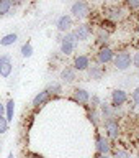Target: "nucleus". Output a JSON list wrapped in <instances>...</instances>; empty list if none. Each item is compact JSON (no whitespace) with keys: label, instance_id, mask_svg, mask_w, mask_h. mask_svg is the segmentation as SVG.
<instances>
[{"label":"nucleus","instance_id":"obj_21","mask_svg":"<svg viewBox=\"0 0 139 158\" xmlns=\"http://www.w3.org/2000/svg\"><path fill=\"white\" fill-rule=\"evenodd\" d=\"M59 44H61V51L59 53H61L62 56H71V54L75 51V48H77L75 43H69V41H61Z\"/></svg>","mask_w":139,"mask_h":158},{"label":"nucleus","instance_id":"obj_4","mask_svg":"<svg viewBox=\"0 0 139 158\" xmlns=\"http://www.w3.org/2000/svg\"><path fill=\"white\" fill-rule=\"evenodd\" d=\"M95 150H97V155L110 156V153H111V142L108 140L105 135L97 133V137H95Z\"/></svg>","mask_w":139,"mask_h":158},{"label":"nucleus","instance_id":"obj_34","mask_svg":"<svg viewBox=\"0 0 139 158\" xmlns=\"http://www.w3.org/2000/svg\"><path fill=\"white\" fill-rule=\"evenodd\" d=\"M7 158H15V155H13V152H10V153H8V156H7Z\"/></svg>","mask_w":139,"mask_h":158},{"label":"nucleus","instance_id":"obj_14","mask_svg":"<svg viewBox=\"0 0 139 158\" xmlns=\"http://www.w3.org/2000/svg\"><path fill=\"white\" fill-rule=\"evenodd\" d=\"M87 76L90 81H100V79L105 76V68L100 66V64H90V68L87 69Z\"/></svg>","mask_w":139,"mask_h":158},{"label":"nucleus","instance_id":"obj_18","mask_svg":"<svg viewBox=\"0 0 139 158\" xmlns=\"http://www.w3.org/2000/svg\"><path fill=\"white\" fill-rule=\"evenodd\" d=\"M87 118L90 120V123H92L93 127H98V125H100V123L103 122L102 117H100V112H98V109H90V107H88Z\"/></svg>","mask_w":139,"mask_h":158},{"label":"nucleus","instance_id":"obj_3","mask_svg":"<svg viewBox=\"0 0 139 158\" xmlns=\"http://www.w3.org/2000/svg\"><path fill=\"white\" fill-rule=\"evenodd\" d=\"M71 17L79 20V22H83L90 17V5L87 2H75L72 3L71 7Z\"/></svg>","mask_w":139,"mask_h":158},{"label":"nucleus","instance_id":"obj_28","mask_svg":"<svg viewBox=\"0 0 139 158\" xmlns=\"http://www.w3.org/2000/svg\"><path fill=\"white\" fill-rule=\"evenodd\" d=\"M8 120L5 117H0V135H3V133L8 132Z\"/></svg>","mask_w":139,"mask_h":158},{"label":"nucleus","instance_id":"obj_35","mask_svg":"<svg viewBox=\"0 0 139 158\" xmlns=\"http://www.w3.org/2000/svg\"><path fill=\"white\" fill-rule=\"evenodd\" d=\"M136 158H139V153H137V155H136Z\"/></svg>","mask_w":139,"mask_h":158},{"label":"nucleus","instance_id":"obj_16","mask_svg":"<svg viewBox=\"0 0 139 158\" xmlns=\"http://www.w3.org/2000/svg\"><path fill=\"white\" fill-rule=\"evenodd\" d=\"M98 112H100L102 120H106V118L115 117V109H113V107H111V104H108L106 101H105V102H102V106L98 107Z\"/></svg>","mask_w":139,"mask_h":158},{"label":"nucleus","instance_id":"obj_31","mask_svg":"<svg viewBox=\"0 0 139 158\" xmlns=\"http://www.w3.org/2000/svg\"><path fill=\"white\" fill-rule=\"evenodd\" d=\"M133 66H134L136 69H139V49L133 54Z\"/></svg>","mask_w":139,"mask_h":158},{"label":"nucleus","instance_id":"obj_1","mask_svg":"<svg viewBox=\"0 0 139 158\" xmlns=\"http://www.w3.org/2000/svg\"><path fill=\"white\" fill-rule=\"evenodd\" d=\"M113 64H115V69H118V71H126V69L133 66V54L126 51V49H121V51L115 53Z\"/></svg>","mask_w":139,"mask_h":158},{"label":"nucleus","instance_id":"obj_29","mask_svg":"<svg viewBox=\"0 0 139 158\" xmlns=\"http://www.w3.org/2000/svg\"><path fill=\"white\" fill-rule=\"evenodd\" d=\"M131 101L134 106H139V87H136L134 91L131 92Z\"/></svg>","mask_w":139,"mask_h":158},{"label":"nucleus","instance_id":"obj_23","mask_svg":"<svg viewBox=\"0 0 139 158\" xmlns=\"http://www.w3.org/2000/svg\"><path fill=\"white\" fill-rule=\"evenodd\" d=\"M13 10L12 0H0V17H5Z\"/></svg>","mask_w":139,"mask_h":158},{"label":"nucleus","instance_id":"obj_6","mask_svg":"<svg viewBox=\"0 0 139 158\" xmlns=\"http://www.w3.org/2000/svg\"><path fill=\"white\" fill-rule=\"evenodd\" d=\"M105 17H106V20H110L111 23L121 22V20L126 17V10L121 8V7H118V5H113V7L105 10Z\"/></svg>","mask_w":139,"mask_h":158},{"label":"nucleus","instance_id":"obj_2","mask_svg":"<svg viewBox=\"0 0 139 158\" xmlns=\"http://www.w3.org/2000/svg\"><path fill=\"white\" fill-rule=\"evenodd\" d=\"M103 128H105V133H106V138L108 140H116L121 133V127H120V122H118L116 117H111V118H106V120L102 122Z\"/></svg>","mask_w":139,"mask_h":158},{"label":"nucleus","instance_id":"obj_10","mask_svg":"<svg viewBox=\"0 0 139 158\" xmlns=\"http://www.w3.org/2000/svg\"><path fill=\"white\" fill-rule=\"evenodd\" d=\"M128 102V94L123 89H115L111 92V107L113 109H121Z\"/></svg>","mask_w":139,"mask_h":158},{"label":"nucleus","instance_id":"obj_8","mask_svg":"<svg viewBox=\"0 0 139 158\" xmlns=\"http://www.w3.org/2000/svg\"><path fill=\"white\" fill-rule=\"evenodd\" d=\"M71 99L74 102L80 104V106H88V101H90V92L83 87H75L71 94Z\"/></svg>","mask_w":139,"mask_h":158},{"label":"nucleus","instance_id":"obj_19","mask_svg":"<svg viewBox=\"0 0 139 158\" xmlns=\"http://www.w3.org/2000/svg\"><path fill=\"white\" fill-rule=\"evenodd\" d=\"M17 40H18L17 33H7V35H3V36L0 38V46H3V48L12 46V44L17 43Z\"/></svg>","mask_w":139,"mask_h":158},{"label":"nucleus","instance_id":"obj_7","mask_svg":"<svg viewBox=\"0 0 139 158\" xmlns=\"http://www.w3.org/2000/svg\"><path fill=\"white\" fill-rule=\"evenodd\" d=\"M72 27H74V18L71 17V15H67V13L66 15H61V17L57 18V22H56L57 31L62 33V35L72 31Z\"/></svg>","mask_w":139,"mask_h":158},{"label":"nucleus","instance_id":"obj_5","mask_svg":"<svg viewBox=\"0 0 139 158\" xmlns=\"http://www.w3.org/2000/svg\"><path fill=\"white\" fill-rule=\"evenodd\" d=\"M95 58H97V64L105 66V64H108V63H113V59H115V51H113L110 46L98 48Z\"/></svg>","mask_w":139,"mask_h":158},{"label":"nucleus","instance_id":"obj_12","mask_svg":"<svg viewBox=\"0 0 139 158\" xmlns=\"http://www.w3.org/2000/svg\"><path fill=\"white\" fill-rule=\"evenodd\" d=\"M72 31H74V35H75L77 41H87V40L92 36V27L87 25V23L79 25V27H75Z\"/></svg>","mask_w":139,"mask_h":158},{"label":"nucleus","instance_id":"obj_25","mask_svg":"<svg viewBox=\"0 0 139 158\" xmlns=\"http://www.w3.org/2000/svg\"><path fill=\"white\" fill-rule=\"evenodd\" d=\"M102 97L97 96V94H90V101H88V106H90V109H98L102 106Z\"/></svg>","mask_w":139,"mask_h":158},{"label":"nucleus","instance_id":"obj_26","mask_svg":"<svg viewBox=\"0 0 139 158\" xmlns=\"http://www.w3.org/2000/svg\"><path fill=\"white\" fill-rule=\"evenodd\" d=\"M111 158H131V153L128 150H123V148H118V150L113 152Z\"/></svg>","mask_w":139,"mask_h":158},{"label":"nucleus","instance_id":"obj_11","mask_svg":"<svg viewBox=\"0 0 139 158\" xmlns=\"http://www.w3.org/2000/svg\"><path fill=\"white\" fill-rule=\"evenodd\" d=\"M90 64H92L90 58H88L87 54H75V56H74L72 68L79 73H83V71H87V69L90 68Z\"/></svg>","mask_w":139,"mask_h":158},{"label":"nucleus","instance_id":"obj_27","mask_svg":"<svg viewBox=\"0 0 139 158\" xmlns=\"http://www.w3.org/2000/svg\"><path fill=\"white\" fill-rule=\"evenodd\" d=\"M61 41H69V43L79 44V41H77V38H75V35H74V31H69V33H66V35H62Z\"/></svg>","mask_w":139,"mask_h":158},{"label":"nucleus","instance_id":"obj_9","mask_svg":"<svg viewBox=\"0 0 139 158\" xmlns=\"http://www.w3.org/2000/svg\"><path fill=\"white\" fill-rule=\"evenodd\" d=\"M13 71V61L10 54H0V76L2 77H10Z\"/></svg>","mask_w":139,"mask_h":158},{"label":"nucleus","instance_id":"obj_13","mask_svg":"<svg viewBox=\"0 0 139 158\" xmlns=\"http://www.w3.org/2000/svg\"><path fill=\"white\" fill-rule=\"evenodd\" d=\"M59 79H61V82H64V84H72L77 79V71L72 66H64L61 74H59Z\"/></svg>","mask_w":139,"mask_h":158},{"label":"nucleus","instance_id":"obj_30","mask_svg":"<svg viewBox=\"0 0 139 158\" xmlns=\"http://www.w3.org/2000/svg\"><path fill=\"white\" fill-rule=\"evenodd\" d=\"M126 7L129 10H139V0H128Z\"/></svg>","mask_w":139,"mask_h":158},{"label":"nucleus","instance_id":"obj_32","mask_svg":"<svg viewBox=\"0 0 139 158\" xmlns=\"http://www.w3.org/2000/svg\"><path fill=\"white\" fill-rule=\"evenodd\" d=\"M0 117H5V104L0 101Z\"/></svg>","mask_w":139,"mask_h":158},{"label":"nucleus","instance_id":"obj_36","mask_svg":"<svg viewBox=\"0 0 139 158\" xmlns=\"http://www.w3.org/2000/svg\"><path fill=\"white\" fill-rule=\"evenodd\" d=\"M0 152H2V145H0Z\"/></svg>","mask_w":139,"mask_h":158},{"label":"nucleus","instance_id":"obj_20","mask_svg":"<svg viewBox=\"0 0 139 158\" xmlns=\"http://www.w3.org/2000/svg\"><path fill=\"white\" fill-rule=\"evenodd\" d=\"M46 91L51 94V97L52 96H61V94H62V82H57V81L49 82L46 86Z\"/></svg>","mask_w":139,"mask_h":158},{"label":"nucleus","instance_id":"obj_33","mask_svg":"<svg viewBox=\"0 0 139 158\" xmlns=\"http://www.w3.org/2000/svg\"><path fill=\"white\" fill-rule=\"evenodd\" d=\"M95 158H111V156H106V155H97Z\"/></svg>","mask_w":139,"mask_h":158},{"label":"nucleus","instance_id":"obj_15","mask_svg":"<svg viewBox=\"0 0 139 158\" xmlns=\"http://www.w3.org/2000/svg\"><path fill=\"white\" fill-rule=\"evenodd\" d=\"M51 101V94H49L46 89L44 91H41V92H38L36 96L33 97V102H31V106L34 107V109H39V107H43V106H46V104Z\"/></svg>","mask_w":139,"mask_h":158},{"label":"nucleus","instance_id":"obj_24","mask_svg":"<svg viewBox=\"0 0 139 158\" xmlns=\"http://www.w3.org/2000/svg\"><path fill=\"white\" fill-rule=\"evenodd\" d=\"M20 53H21V56L23 58H31L33 56V44L29 43V41H26V43H23L21 44V49H20Z\"/></svg>","mask_w":139,"mask_h":158},{"label":"nucleus","instance_id":"obj_22","mask_svg":"<svg viewBox=\"0 0 139 158\" xmlns=\"http://www.w3.org/2000/svg\"><path fill=\"white\" fill-rule=\"evenodd\" d=\"M13 114H15V101L8 99L7 104H5V118L8 120V123L13 120Z\"/></svg>","mask_w":139,"mask_h":158},{"label":"nucleus","instance_id":"obj_17","mask_svg":"<svg viewBox=\"0 0 139 158\" xmlns=\"http://www.w3.org/2000/svg\"><path fill=\"white\" fill-rule=\"evenodd\" d=\"M108 41H110V31H106L105 28H100V30L97 31L95 43H97L100 48H103V46H108Z\"/></svg>","mask_w":139,"mask_h":158}]
</instances>
